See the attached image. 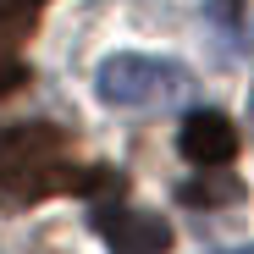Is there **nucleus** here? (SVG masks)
<instances>
[{"label": "nucleus", "instance_id": "nucleus-6", "mask_svg": "<svg viewBox=\"0 0 254 254\" xmlns=\"http://www.w3.org/2000/svg\"><path fill=\"white\" fill-rule=\"evenodd\" d=\"M177 199L183 204H232L238 199V183L232 177H193V183L177 188Z\"/></svg>", "mask_w": 254, "mask_h": 254}, {"label": "nucleus", "instance_id": "nucleus-3", "mask_svg": "<svg viewBox=\"0 0 254 254\" xmlns=\"http://www.w3.org/2000/svg\"><path fill=\"white\" fill-rule=\"evenodd\" d=\"M94 227L105 232L111 254H166L172 249V227L155 210H133V204H100Z\"/></svg>", "mask_w": 254, "mask_h": 254}, {"label": "nucleus", "instance_id": "nucleus-4", "mask_svg": "<svg viewBox=\"0 0 254 254\" xmlns=\"http://www.w3.org/2000/svg\"><path fill=\"white\" fill-rule=\"evenodd\" d=\"M177 149L193 160V166H204V172H216V166H227L232 155H238V127L221 116V111H188L183 116V133H177Z\"/></svg>", "mask_w": 254, "mask_h": 254}, {"label": "nucleus", "instance_id": "nucleus-2", "mask_svg": "<svg viewBox=\"0 0 254 254\" xmlns=\"http://www.w3.org/2000/svg\"><path fill=\"white\" fill-rule=\"evenodd\" d=\"M94 94H100L111 111H149V105H166V100L188 94V72H183L177 61L122 50V56L100 61V72H94Z\"/></svg>", "mask_w": 254, "mask_h": 254}, {"label": "nucleus", "instance_id": "nucleus-8", "mask_svg": "<svg viewBox=\"0 0 254 254\" xmlns=\"http://www.w3.org/2000/svg\"><path fill=\"white\" fill-rule=\"evenodd\" d=\"M28 6H45V0H28Z\"/></svg>", "mask_w": 254, "mask_h": 254}, {"label": "nucleus", "instance_id": "nucleus-7", "mask_svg": "<svg viewBox=\"0 0 254 254\" xmlns=\"http://www.w3.org/2000/svg\"><path fill=\"white\" fill-rule=\"evenodd\" d=\"M227 254H254V243H243V249H227Z\"/></svg>", "mask_w": 254, "mask_h": 254}, {"label": "nucleus", "instance_id": "nucleus-1", "mask_svg": "<svg viewBox=\"0 0 254 254\" xmlns=\"http://www.w3.org/2000/svg\"><path fill=\"white\" fill-rule=\"evenodd\" d=\"M0 188L17 204H33L50 193H122V177L111 166H77L61 127L28 122L0 133Z\"/></svg>", "mask_w": 254, "mask_h": 254}, {"label": "nucleus", "instance_id": "nucleus-5", "mask_svg": "<svg viewBox=\"0 0 254 254\" xmlns=\"http://www.w3.org/2000/svg\"><path fill=\"white\" fill-rule=\"evenodd\" d=\"M39 6L28 0H0V94H11L28 83V61H22V45L33 39V17Z\"/></svg>", "mask_w": 254, "mask_h": 254}]
</instances>
